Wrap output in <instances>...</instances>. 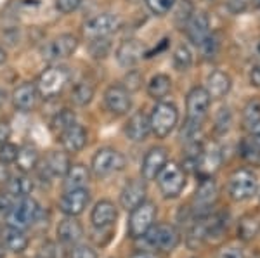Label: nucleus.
I'll return each instance as SVG.
<instances>
[{
    "mask_svg": "<svg viewBox=\"0 0 260 258\" xmlns=\"http://www.w3.org/2000/svg\"><path fill=\"white\" fill-rule=\"evenodd\" d=\"M251 258H260V253H257V255H253V256H251Z\"/></svg>",
    "mask_w": 260,
    "mask_h": 258,
    "instance_id": "6e6d98bb",
    "label": "nucleus"
},
{
    "mask_svg": "<svg viewBox=\"0 0 260 258\" xmlns=\"http://www.w3.org/2000/svg\"><path fill=\"white\" fill-rule=\"evenodd\" d=\"M127 82H130V83H128V89H127V90H137V89H139V83H141V75L137 73V71L128 73Z\"/></svg>",
    "mask_w": 260,
    "mask_h": 258,
    "instance_id": "a18cd8bd",
    "label": "nucleus"
},
{
    "mask_svg": "<svg viewBox=\"0 0 260 258\" xmlns=\"http://www.w3.org/2000/svg\"><path fill=\"white\" fill-rule=\"evenodd\" d=\"M0 258H6V246L2 243V238H0Z\"/></svg>",
    "mask_w": 260,
    "mask_h": 258,
    "instance_id": "603ef678",
    "label": "nucleus"
},
{
    "mask_svg": "<svg viewBox=\"0 0 260 258\" xmlns=\"http://www.w3.org/2000/svg\"><path fill=\"white\" fill-rule=\"evenodd\" d=\"M151 134V125H149V116L144 111H137L130 116V120L125 125V135L128 137V140L132 142H142L148 139Z\"/></svg>",
    "mask_w": 260,
    "mask_h": 258,
    "instance_id": "6ab92c4d",
    "label": "nucleus"
},
{
    "mask_svg": "<svg viewBox=\"0 0 260 258\" xmlns=\"http://www.w3.org/2000/svg\"><path fill=\"white\" fill-rule=\"evenodd\" d=\"M75 125V113L71 109H61L59 113L52 118L50 122V128L56 135H61L62 132H66L70 127Z\"/></svg>",
    "mask_w": 260,
    "mask_h": 258,
    "instance_id": "72a5a7b5",
    "label": "nucleus"
},
{
    "mask_svg": "<svg viewBox=\"0 0 260 258\" xmlns=\"http://www.w3.org/2000/svg\"><path fill=\"white\" fill-rule=\"evenodd\" d=\"M128 258H158V255L151 249H139V251H134Z\"/></svg>",
    "mask_w": 260,
    "mask_h": 258,
    "instance_id": "8fccbe9b",
    "label": "nucleus"
},
{
    "mask_svg": "<svg viewBox=\"0 0 260 258\" xmlns=\"http://www.w3.org/2000/svg\"><path fill=\"white\" fill-rule=\"evenodd\" d=\"M179 122V109L174 102H158L149 116L151 132L158 139H165L172 134Z\"/></svg>",
    "mask_w": 260,
    "mask_h": 258,
    "instance_id": "7ed1b4c3",
    "label": "nucleus"
},
{
    "mask_svg": "<svg viewBox=\"0 0 260 258\" xmlns=\"http://www.w3.org/2000/svg\"><path fill=\"white\" fill-rule=\"evenodd\" d=\"M231 87H233V82H231V77L225 71H220V69H215L208 75L207 80V92L212 99H222L229 94Z\"/></svg>",
    "mask_w": 260,
    "mask_h": 258,
    "instance_id": "393cba45",
    "label": "nucleus"
},
{
    "mask_svg": "<svg viewBox=\"0 0 260 258\" xmlns=\"http://www.w3.org/2000/svg\"><path fill=\"white\" fill-rule=\"evenodd\" d=\"M83 238V226L77 220V217L62 218L57 226V241L64 246H75Z\"/></svg>",
    "mask_w": 260,
    "mask_h": 258,
    "instance_id": "aec40b11",
    "label": "nucleus"
},
{
    "mask_svg": "<svg viewBox=\"0 0 260 258\" xmlns=\"http://www.w3.org/2000/svg\"><path fill=\"white\" fill-rule=\"evenodd\" d=\"M260 234V222L253 217H243L238 224V238L243 241H251Z\"/></svg>",
    "mask_w": 260,
    "mask_h": 258,
    "instance_id": "473e14b6",
    "label": "nucleus"
},
{
    "mask_svg": "<svg viewBox=\"0 0 260 258\" xmlns=\"http://www.w3.org/2000/svg\"><path fill=\"white\" fill-rule=\"evenodd\" d=\"M212 97L208 95L207 89L203 87H194L189 90L186 97V109H187V120L194 123H200L207 118L208 109H210Z\"/></svg>",
    "mask_w": 260,
    "mask_h": 258,
    "instance_id": "9d476101",
    "label": "nucleus"
},
{
    "mask_svg": "<svg viewBox=\"0 0 260 258\" xmlns=\"http://www.w3.org/2000/svg\"><path fill=\"white\" fill-rule=\"evenodd\" d=\"M71 166L70 158L66 153L62 151H50L45 156L44 166H42V175L47 173L49 177H64V173L68 172Z\"/></svg>",
    "mask_w": 260,
    "mask_h": 258,
    "instance_id": "b1692460",
    "label": "nucleus"
},
{
    "mask_svg": "<svg viewBox=\"0 0 260 258\" xmlns=\"http://www.w3.org/2000/svg\"><path fill=\"white\" fill-rule=\"evenodd\" d=\"M0 101H2V92H0Z\"/></svg>",
    "mask_w": 260,
    "mask_h": 258,
    "instance_id": "4d7b16f0",
    "label": "nucleus"
},
{
    "mask_svg": "<svg viewBox=\"0 0 260 258\" xmlns=\"http://www.w3.org/2000/svg\"><path fill=\"white\" fill-rule=\"evenodd\" d=\"M39 90H37V85L35 83H23V85H19L18 89L14 90V94H12V102H14V106L18 107L19 111H31L33 107L37 106V102H39Z\"/></svg>",
    "mask_w": 260,
    "mask_h": 258,
    "instance_id": "4be33fe9",
    "label": "nucleus"
},
{
    "mask_svg": "<svg viewBox=\"0 0 260 258\" xmlns=\"http://www.w3.org/2000/svg\"><path fill=\"white\" fill-rule=\"evenodd\" d=\"M172 62H174V68L177 71H187L192 64V52L187 45H179L175 49L174 56H172Z\"/></svg>",
    "mask_w": 260,
    "mask_h": 258,
    "instance_id": "f704fd0d",
    "label": "nucleus"
},
{
    "mask_svg": "<svg viewBox=\"0 0 260 258\" xmlns=\"http://www.w3.org/2000/svg\"><path fill=\"white\" fill-rule=\"evenodd\" d=\"M172 89V80L167 75H156L148 83V94L153 99H163Z\"/></svg>",
    "mask_w": 260,
    "mask_h": 258,
    "instance_id": "7c9ffc66",
    "label": "nucleus"
},
{
    "mask_svg": "<svg viewBox=\"0 0 260 258\" xmlns=\"http://www.w3.org/2000/svg\"><path fill=\"white\" fill-rule=\"evenodd\" d=\"M78 49V39L70 33L66 35H59L57 39L45 44V47L42 49V57L47 61H59L66 59V57L73 56V52Z\"/></svg>",
    "mask_w": 260,
    "mask_h": 258,
    "instance_id": "f8f14e48",
    "label": "nucleus"
},
{
    "mask_svg": "<svg viewBox=\"0 0 260 258\" xmlns=\"http://www.w3.org/2000/svg\"><path fill=\"white\" fill-rule=\"evenodd\" d=\"M39 161H40V156H39L37 148H33V145H23V148L18 149V156H16L14 163L18 165V168L23 173H28L37 168Z\"/></svg>",
    "mask_w": 260,
    "mask_h": 258,
    "instance_id": "c756f323",
    "label": "nucleus"
},
{
    "mask_svg": "<svg viewBox=\"0 0 260 258\" xmlns=\"http://www.w3.org/2000/svg\"><path fill=\"white\" fill-rule=\"evenodd\" d=\"M104 104H106L108 111L111 115L121 116L127 115L132 107V99H130V92L123 85H111L104 92Z\"/></svg>",
    "mask_w": 260,
    "mask_h": 258,
    "instance_id": "4468645a",
    "label": "nucleus"
},
{
    "mask_svg": "<svg viewBox=\"0 0 260 258\" xmlns=\"http://www.w3.org/2000/svg\"><path fill=\"white\" fill-rule=\"evenodd\" d=\"M220 163H222L220 151L217 148H210V149H201L194 165H196V172L201 177H212V173L219 170Z\"/></svg>",
    "mask_w": 260,
    "mask_h": 258,
    "instance_id": "5701e85b",
    "label": "nucleus"
},
{
    "mask_svg": "<svg viewBox=\"0 0 260 258\" xmlns=\"http://www.w3.org/2000/svg\"><path fill=\"white\" fill-rule=\"evenodd\" d=\"M250 139L253 140L257 145H260V120L250 127Z\"/></svg>",
    "mask_w": 260,
    "mask_h": 258,
    "instance_id": "de8ad7c7",
    "label": "nucleus"
},
{
    "mask_svg": "<svg viewBox=\"0 0 260 258\" xmlns=\"http://www.w3.org/2000/svg\"><path fill=\"white\" fill-rule=\"evenodd\" d=\"M42 215H44V211H42L39 203L33 198L26 196L16 199V203L12 205L11 210L6 211V222L7 227H16L26 231L28 227L40 222Z\"/></svg>",
    "mask_w": 260,
    "mask_h": 258,
    "instance_id": "f257e3e1",
    "label": "nucleus"
},
{
    "mask_svg": "<svg viewBox=\"0 0 260 258\" xmlns=\"http://www.w3.org/2000/svg\"><path fill=\"white\" fill-rule=\"evenodd\" d=\"M11 135V127L7 122H0V145L4 142H7V139H9Z\"/></svg>",
    "mask_w": 260,
    "mask_h": 258,
    "instance_id": "49530a36",
    "label": "nucleus"
},
{
    "mask_svg": "<svg viewBox=\"0 0 260 258\" xmlns=\"http://www.w3.org/2000/svg\"><path fill=\"white\" fill-rule=\"evenodd\" d=\"M89 203H90V193L87 187L70 189L59 199V210L66 217H78V215H82L85 211Z\"/></svg>",
    "mask_w": 260,
    "mask_h": 258,
    "instance_id": "ddd939ff",
    "label": "nucleus"
},
{
    "mask_svg": "<svg viewBox=\"0 0 260 258\" xmlns=\"http://www.w3.org/2000/svg\"><path fill=\"white\" fill-rule=\"evenodd\" d=\"M250 83L255 87H260V64L253 66L250 71Z\"/></svg>",
    "mask_w": 260,
    "mask_h": 258,
    "instance_id": "09e8293b",
    "label": "nucleus"
},
{
    "mask_svg": "<svg viewBox=\"0 0 260 258\" xmlns=\"http://www.w3.org/2000/svg\"><path fill=\"white\" fill-rule=\"evenodd\" d=\"M6 59H7V54H6V51H4L2 47H0V64H2V62H6Z\"/></svg>",
    "mask_w": 260,
    "mask_h": 258,
    "instance_id": "864d4df0",
    "label": "nucleus"
},
{
    "mask_svg": "<svg viewBox=\"0 0 260 258\" xmlns=\"http://www.w3.org/2000/svg\"><path fill=\"white\" fill-rule=\"evenodd\" d=\"M146 194H148V187L142 180H128L123 186L120 193V205L127 211L134 210L136 206H139L141 203L146 201Z\"/></svg>",
    "mask_w": 260,
    "mask_h": 258,
    "instance_id": "f3484780",
    "label": "nucleus"
},
{
    "mask_svg": "<svg viewBox=\"0 0 260 258\" xmlns=\"http://www.w3.org/2000/svg\"><path fill=\"white\" fill-rule=\"evenodd\" d=\"M2 243L6 249H9L11 253H23L30 244V238H28L26 231L16 227H7L2 234Z\"/></svg>",
    "mask_w": 260,
    "mask_h": 258,
    "instance_id": "bb28decb",
    "label": "nucleus"
},
{
    "mask_svg": "<svg viewBox=\"0 0 260 258\" xmlns=\"http://www.w3.org/2000/svg\"><path fill=\"white\" fill-rule=\"evenodd\" d=\"M258 120H260V101L251 99L245 106V109H243V122H245L246 128H250Z\"/></svg>",
    "mask_w": 260,
    "mask_h": 258,
    "instance_id": "e433bc0d",
    "label": "nucleus"
},
{
    "mask_svg": "<svg viewBox=\"0 0 260 258\" xmlns=\"http://www.w3.org/2000/svg\"><path fill=\"white\" fill-rule=\"evenodd\" d=\"M89 168L82 163L71 165L68 168V172L64 173V189H80V187H85L87 182H89Z\"/></svg>",
    "mask_w": 260,
    "mask_h": 258,
    "instance_id": "cd10ccee",
    "label": "nucleus"
},
{
    "mask_svg": "<svg viewBox=\"0 0 260 258\" xmlns=\"http://www.w3.org/2000/svg\"><path fill=\"white\" fill-rule=\"evenodd\" d=\"M219 198V187L212 177H201L198 187H196L194 198H192V211L194 217L212 213V206Z\"/></svg>",
    "mask_w": 260,
    "mask_h": 258,
    "instance_id": "6e6552de",
    "label": "nucleus"
},
{
    "mask_svg": "<svg viewBox=\"0 0 260 258\" xmlns=\"http://www.w3.org/2000/svg\"><path fill=\"white\" fill-rule=\"evenodd\" d=\"M37 258H39V256H37Z\"/></svg>",
    "mask_w": 260,
    "mask_h": 258,
    "instance_id": "13d9d810",
    "label": "nucleus"
},
{
    "mask_svg": "<svg viewBox=\"0 0 260 258\" xmlns=\"http://www.w3.org/2000/svg\"><path fill=\"white\" fill-rule=\"evenodd\" d=\"M186 28V35L192 44L201 45L205 40L210 36V23L205 12H192V16L184 24Z\"/></svg>",
    "mask_w": 260,
    "mask_h": 258,
    "instance_id": "a211bd4d",
    "label": "nucleus"
},
{
    "mask_svg": "<svg viewBox=\"0 0 260 258\" xmlns=\"http://www.w3.org/2000/svg\"><path fill=\"white\" fill-rule=\"evenodd\" d=\"M217 258H245V253L238 246H225L219 251V256Z\"/></svg>",
    "mask_w": 260,
    "mask_h": 258,
    "instance_id": "37998d69",
    "label": "nucleus"
},
{
    "mask_svg": "<svg viewBox=\"0 0 260 258\" xmlns=\"http://www.w3.org/2000/svg\"><path fill=\"white\" fill-rule=\"evenodd\" d=\"M240 155L243 160L250 161V163H257V161H260V145H257L248 137L240 145Z\"/></svg>",
    "mask_w": 260,
    "mask_h": 258,
    "instance_id": "c9c22d12",
    "label": "nucleus"
},
{
    "mask_svg": "<svg viewBox=\"0 0 260 258\" xmlns=\"http://www.w3.org/2000/svg\"><path fill=\"white\" fill-rule=\"evenodd\" d=\"M57 249L59 248H57L56 243H50V241H47V243L40 248L39 258H59V251H57Z\"/></svg>",
    "mask_w": 260,
    "mask_h": 258,
    "instance_id": "79ce46f5",
    "label": "nucleus"
},
{
    "mask_svg": "<svg viewBox=\"0 0 260 258\" xmlns=\"http://www.w3.org/2000/svg\"><path fill=\"white\" fill-rule=\"evenodd\" d=\"M258 191V177L253 170L240 168L229 177V194L234 201H248Z\"/></svg>",
    "mask_w": 260,
    "mask_h": 258,
    "instance_id": "39448f33",
    "label": "nucleus"
},
{
    "mask_svg": "<svg viewBox=\"0 0 260 258\" xmlns=\"http://www.w3.org/2000/svg\"><path fill=\"white\" fill-rule=\"evenodd\" d=\"M169 161V155H167V149L163 148H153L146 153L144 160H142L141 166V175L144 180H154L158 177V173L161 172V168Z\"/></svg>",
    "mask_w": 260,
    "mask_h": 258,
    "instance_id": "dca6fc26",
    "label": "nucleus"
},
{
    "mask_svg": "<svg viewBox=\"0 0 260 258\" xmlns=\"http://www.w3.org/2000/svg\"><path fill=\"white\" fill-rule=\"evenodd\" d=\"M255 52H257L258 56H260V39H258V42H257V45H255Z\"/></svg>",
    "mask_w": 260,
    "mask_h": 258,
    "instance_id": "5fc2aeb1",
    "label": "nucleus"
},
{
    "mask_svg": "<svg viewBox=\"0 0 260 258\" xmlns=\"http://www.w3.org/2000/svg\"><path fill=\"white\" fill-rule=\"evenodd\" d=\"M231 123H233V115H231L229 107H220L219 115H217V125H215L217 132H219V134L228 132Z\"/></svg>",
    "mask_w": 260,
    "mask_h": 258,
    "instance_id": "58836bf2",
    "label": "nucleus"
},
{
    "mask_svg": "<svg viewBox=\"0 0 260 258\" xmlns=\"http://www.w3.org/2000/svg\"><path fill=\"white\" fill-rule=\"evenodd\" d=\"M70 258H99L98 251L89 244H75L70 251Z\"/></svg>",
    "mask_w": 260,
    "mask_h": 258,
    "instance_id": "a19ab883",
    "label": "nucleus"
},
{
    "mask_svg": "<svg viewBox=\"0 0 260 258\" xmlns=\"http://www.w3.org/2000/svg\"><path fill=\"white\" fill-rule=\"evenodd\" d=\"M116 220H118V208L108 199H101L92 208L90 222L94 229H113Z\"/></svg>",
    "mask_w": 260,
    "mask_h": 258,
    "instance_id": "2eb2a0df",
    "label": "nucleus"
},
{
    "mask_svg": "<svg viewBox=\"0 0 260 258\" xmlns=\"http://www.w3.org/2000/svg\"><path fill=\"white\" fill-rule=\"evenodd\" d=\"M90 168L95 177H108L125 168V156L113 148H103L92 158Z\"/></svg>",
    "mask_w": 260,
    "mask_h": 258,
    "instance_id": "1a4fd4ad",
    "label": "nucleus"
},
{
    "mask_svg": "<svg viewBox=\"0 0 260 258\" xmlns=\"http://www.w3.org/2000/svg\"><path fill=\"white\" fill-rule=\"evenodd\" d=\"M94 97V85L89 82H80L71 90V101L77 106H87Z\"/></svg>",
    "mask_w": 260,
    "mask_h": 258,
    "instance_id": "2f4dec72",
    "label": "nucleus"
},
{
    "mask_svg": "<svg viewBox=\"0 0 260 258\" xmlns=\"http://www.w3.org/2000/svg\"><path fill=\"white\" fill-rule=\"evenodd\" d=\"M9 177H11L9 166L0 161V184H6V182L9 180Z\"/></svg>",
    "mask_w": 260,
    "mask_h": 258,
    "instance_id": "3c124183",
    "label": "nucleus"
},
{
    "mask_svg": "<svg viewBox=\"0 0 260 258\" xmlns=\"http://www.w3.org/2000/svg\"><path fill=\"white\" fill-rule=\"evenodd\" d=\"M154 220H156V206H154L151 201L141 203L139 206L130 210L128 236L132 239L142 238V236L154 226Z\"/></svg>",
    "mask_w": 260,
    "mask_h": 258,
    "instance_id": "0eeeda50",
    "label": "nucleus"
},
{
    "mask_svg": "<svg viewBox=\"0 0 260 258\" xmlns=\"http://www.w3.org/2000/svg\"><path fill=\"white\" fill-rule=\"evenodd\" d=\"M142 56H144V51H142V45L137 40H125L116 51V59L123 68L136 66L142 59Z\"/></svg>",
    "mask_w": 260,
    "mask_h": 258,
    "instance_id": "a878e982",
    "label": "nucleus"
},
{
    "mask_svg": "<svg viewBox=\"0 0 260 258\" xmlns=\"http://www.w3.org/2000/svg\"><path fill=\"white\" fill-rule=\"evenodd\" d=\"M80 2L82 0H56V6L61 12L68 14V12H73L77 9V7L80 6Z\"/></svg>",
    "mask_w": 260,
    "mask_h": 258,
    "instance_id": "c03bdc74",
    "label": "nucleus"
},
{
    "mask_svg": "<svg viewBox=\"0 0 260 258\" xmlns=\"http://www.w3.org/2000/svg\"><path fill=\"white\" fill-rule=\"evenodd\" d=\"M59 140H61V145H62L64 151L78 153L87 145L89 135H87V130L82 127V125L75 123L73 127H70L66 132H62V134L59 135Z\"/></svg>",
    "mask_w": 260,
    "mask_h": 258,
    "instance_id": "412c9836",
    "label": "nucleus"
},
{
    "mask_svg": "<svg viewBox=\"0 0 260 258\" xmlns=\"http://www.w3.org/2000/svg\"><path fill=\"white\" fill-rule=\"evenodd\" d=\"M120 26V19L115 14H98L94 18L87 19V23L83 24V33H85L89 39L99 40L106 39L108 35H111L113 31H116Z\"/></svg>",
    "mask_w": 260,
    "mask_h": 258,
    "instance_id": "9b49d317",
    "label": "nucleus"
},
{
    "mask_svg": "<svg viewBox=\"0 0 260 258\" xmlns=\"http://www.w3.org/2000/svg\"><path fill=\"white\" fill-rule=\"evenodd\" d=\"M144 244L149 249H158V251H174L180 243V232L170 224H158L153 226L142 238Z\"/></svg>",
    "mask_w": 260,
    "mask_h": 258,
    "instance_id": "20e7f679",
    "label": "nucleus"
},
{
    "mask_svg": "<svg viewBox=\"0 0 260 258\" xmlns=\"http://www.w3.org/2000/svg\"><path fill=\"white\" fill-rule=\"evenodd\" d=\"M149 11L156 16H165L174 9L177 0H146Z\"/></svg>",
    "mask_w": 260,
    "mask_h": 258,
    "instance_id": "4c0bfd02",
    "label": "nucleus"
},
{
    "mask_svg": "<svg viewBox=\"0 0 260 258\" xmlns=\"http://www.w3.org/2000/svg\"><path fill=\"white\" fill-rule=\"evenodd\" d=\"M18 145L11 144V142H4L0 145V161L6 165L9 163H14L16 156H18Z\"/></svg>",
    "mask_w": 260,
    "mask_h": 258,
    "instance_id": "ea45409f",
    "label": "nucleus"
},
{
    "mask_svg": "<svg viewBox=\"0 0 260 258\" xmlns=\"http://www.w3.org/2000/svg\"><path fill=\"white\" fill-rule=\"evenodd\" d=\"M70 82V71L62 66H50L37 80V90L42 97L52 99L64 90L66 83Z\"/></svg>",
    "mask_w": 260,
    "mask_h": 258,
    "instance_id": "423d86ee",
    "label": "nucleus"
},
{
    "mask_svg": "<svg viewBox=\"0 0 260 258\" xmlns=\"http://www.w3.org/2000/svg\"><path fill=\"white\" fill-rule=\"evenodd\" d=\"M158 182V189L163 194V198L167 199H174L179 198L182 194L184 187H186L187 177L184 172L182 166H179L174 161H167V165L161 168V172L158 173V177L154 178Z\"/></svg>",
    "mask_w": 260,
    "mask_h": 258,
    "instance_id": "f03ea898",
    "label": "nucleus"
},
{
    "mask_svg": "<svg viewBox=\"0 0 260 258\" xmlns=\"http://www.w3.org/2000/svg\"><path fill=\"white\" fill-rule=\"evenodd\" d=\"M6 186H7V193L16 199L30 196L31 191H33V180L23 172H21V175L9 177V180L6 182Z\"/></svg>",
    "mask_w": 260,
    "mask_h": 258,
    "instance_id": "c85d7f7f",
    "label": "nucleus"
}]
</instances>
